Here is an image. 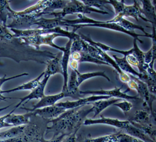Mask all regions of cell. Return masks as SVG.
<instances>
[{
	"instance_id": "40",
	"label": "cell",
	"mask_w": 156,
	"mask_h": 142,
	"mask_svg": "<svg viewBox=\"0 0 156 142\" xmlns=\"http://www.w3.org/2000/svg\"><path fill=\"white\" fill-rule=\"evenodd\" d=\"M10 106H11V105H9V106H7L3 107H1V108H0V112L2 111H3V110H5L7 109V108H9V107Z\"/></svg>"
},
{
	"instance_id": "39",
	"label": "cell",
	"mask_w": 156,
	"mask_h": 142,
	"mask_svg": "<svg viewBox=\"0 0 156 142\" xmlns=\"http://www.w3.org/2000/svg\"><path fill=\"white\" fill-rule=\"evenodd\" d=\"M11 114V112H9V114H7L5 115H3L2 117H0V129H2V128H5V127H9V126H11L10 125L7 124V123H5V119L7 117L10 115Z\"/></svg>"
},
{
	"instance_id": "34",
	"label": "cell",
	"mask_w": 156,
	"mask_h": 142,
	"mask_svg": "<svg viewBox=\"0 0 156 142\" xmlns=\"http://www.w3.org/2000/svg\"><path fill=\"white\" fill-rule=\"evenodd\" d=\"M13 35L9 32L8 28L0 24V40L11 41Z\"/></svg>"
},
{
	"instance_id": "15",
	"label": "cell",
	"mask_w": 156,
	"mask_h": 142,
	"mask_svg": "<svg viewBox=\"0 0 156 142\" xmlns=\"http://www.w3.org/2000/svg\"><path fill=\"white\" fill-rule=\"evenodd\" d=\"M62 56V52H60L56 56L47 61L46 63V69L44 71L46 74L51 76L55 75L56 74H61L62 75V68L61 65V59Z\"/></svg>"
},
{
	"instance_id": "11",
	"label": "cell",
	"mask_w": 156,
	"mask_h": 142,
	"mask_svg": "<svg viewBox=\"0 0 156 142\" xmlns=\"http://www.w3.org/2000/svg\"><path fill=\"white\" fill-rule=\"evenodd\" d=\"M66 111V110L61 107L57 106L56 105L42 107V108L36 109L31 111H29L31 116H40L44 119L51 120L55 119L60 115Z\"/></svg>"
},
{
	"instance_id": "16",
	"label": "cell",
	"mask_w": 156,
	"mask_h": 142,
	"mask_svg": "<svg viewBox=\"0 0 156 142\" xmlns=\"http://www.w3.org/2000/svg\"><path fill=\"white\" fill-rule=\"evenodd\" d=\"M15 110L14 108L11 111V114L5 119V123L10 125L11 126H18L22 125H27L29 123V119L31 117L29 112L23 115L13 114V112Z\"/></svg>"
},
{
	"instance_id": "6",
	"label": "cell",
	"mask_w": 156,
	"mask_h": 142,
	"mask_svg": "<svg viewBox=\"0 0 156 142\" xmlns=\"http://www.w3.org/2000/svg\"><path fill=\"white\" fill-rule=\"evenodd\" d=\"M124 17H132L137 22H139V18H140L144 22H150V21L148 20L142 14L139 2L137 1H134L132 5H124L120 13L116 15L114 18L110 20L109 21H107V22L116 24L119 19Z\"/></svg>"
},
{
	"instance_id": "3",
	"label": "cell",
	"mask_w": 156,
	"mask_h": 142,
	"mask_svg": "<svg viewBox=\"0 0 156 142\" xmlns=\"http://www.w3.org/2000/svg\"><path fill=\"white\" fill-rule=\"evenodd\" d=\"M11 31L13 33V37L18 38L20 37H31L34 36L48 35V34L57 33L61 35L62 37H67L70 40L74 41L76 38H80V35L76 33L74 31H69L65 30L61 27H57L50 29H11Z\"/></svg>"
},
{
	"instance_id": "5",
	"label": "cell",
	"mask_w": 156,
	"mask_h": 142,
	"mask_svg": "<svg viewBox=\"0 0 156 142\" xmlns=\"http://www.w3.org/2000/svg\"><path fill=\"white\" fill-rule=\"evenodd\" d=\"M90 13H96L101 14H109V13L100 11L99 9H97L95 8L90 7L89 6H87L84 3H83L81 1H76V0H73V1H70L66 5L65 7L60 12H53L51 13H49L48 14L50 15H53L54 18H64V17L67 15V14H89Z\"/></svg>"
},
{
	"instance_id": "22",
	"label": "cell",
	"mask_w": 156,
	"mask_h": 142,
	"mask_svg": "<svg viewBox=\"0 0 156 142\" xmlns=\"http://www.w3.org/2000/svg\"><path fill=\"white\" fill-rule=\"evenodd\" d=\"M114 60L115 61L116 65L120 68V69L123 72L127 75H133L135 77L139 78V73L136 72L134 68L131 67L128 61H126V57H118L116 55H113Z\"/></svg>"
},
{
	"instance_id": "38",
	"label": "cell",
	"mask_w": 156,
	"mask_h": 142,
	"mask_svg": "<svg viewBox=\"0 0 156 142\" xmlns=\"http://www.w3.org/2000/svg\"><path fill=\"white\" fill-rule=\"evenodd\" d=\"M61 142H77V132H74L71 134L65 136Z\"/></svg>"
},
{
	"instance_id": "17",
	"label": "cell",
	"mask_w": 156,
	"mask_h": 142,
	"mask_svg": "<svg viewBox=\"0 0 156 142\" xmlns=\"http://www.w3.org/2000/svg\"><path fill=\"white\" fill-rule=\"evenodd\" d=\"M70 59H72V60L77 61L78 63L83 62H90L92 63H95V64L97 65H104L110 66L108 63L92 57L89 54V53L83 51L70 52Z\"/></svg>"
},
{
	"instance_id": "10",
	"label": "cell",
	"mask_w": 156,
	"mask_h": 142,
	"mask_svg": "<svg viewBox=\"0 0 156 142\" xmlns=\"http://www.w3.org/2000/svg\"><path fill=\"white\" fill-rule=\"evenodd\" d=\"M51 76L50 75H48L46 74L44 72V78L42 81H40L39 82L38 85L31 91L30 93H29L28 95L24 96L23 98H16L18 99H20V101L19 103L16 104V106L14 107V109H16L18 107H19L22 105V103L23 102H27L30 101L33 99H41L43 96H44V90H45V87L47 85V83L50 79V78Z\"/></svg>"
},
{
	"instance_id": "25",
	"label": "cell",
	"mask_w": 156,
	"mask_h": 142,
	"mask_svg": "<svg viewBox=\"0 0 156 142\" xmlns=\"http://www.w3.org/2000/svg\"><path fill=\"white\" fill-rule=\"evenodd\" d=\"M75 72L76 73V76H77V86L79 87L84 81H85L87 80H89V79H90V78H94V77H98V76L104 77L107 80H108L109 82L111 81L109 78L105 75L104 71L84 73V74H81V73L78 71H75Z\"/></svg>"
},
{
	"instance_id": "29",
	"label": "cell",
	"mask_w": 156,
	"mask_h": 142,
	"mask_svg": "<svg viewBox=\"0 0 156 142\" xmlns=\"http://www.w3.org/2000/svg\"><path fill=\"white\" fill-rule=\"evenodd\" d=\"M129 121L138 124H150V113L145 110H137L132 120Z\"/></svg>"
},
{
	"instance_id": "30",
	"label": "cell",
	"mask_w": 156,
	"mask_h": 142,
	"mask_svg": "<svg viewBox=\"0 0 156 142\" xmlns=\"http://www.w3.org/2000/svg\"><path fill=\"white\" fill-rule=\"evenodd\" d=\"M10 1H0V24L7 27L8 19L9 8L10 7Z\"/></svg>"
},
{
	"instance_id": "37",
	"label": "cell",
	"mask_w": 156,
	"mask_h": 142,
	"mask_svg": "<svg viewBox=\"0 0 156 142\" xmlns=\"http://www.w3.org/2000/svg\"><path fill=\"white\" fill-rule=\"evenodd\" d=\"M65 136H66L65 134H61L55 138H52V139L50 140H47L44 138V136H42L41 138L39 139V142H61Z\"/></svg>"
},
{
	"instance_id": "9",
	"label": "cell",
	"mask_w": 156,
	"mask_h": 142,
	"mask_svg": "<svg viewBox=\"0 0 156 142\" xmlns=\"http://www.w3.org/2000/svg\"><path fill=\"white\" fill-rule=\"evenodd\" d=\"M111 99L108 96H98V95H92L87 98H83L74 101H66L56 103L55 105L58 107H63V108L67 110L75 109L78 107H82L83 106L87 104H90L92 102H94L100 100H107Z\"/></svg>"
},
{
	"instance_id": "31",
	"label": "cell",
	"mask_w": 156,
	"mask_h": 142,
	"mask_svg": "<svg viewBox=\"0 0 156 142\" xmlns=\"http://www.w3.org/2000/svg\"><path fill=\"white\" fill-rule=\"evenodd\" d=\"M70 1H50L47 7L43 11V14H48L56 9H63Z\"/></svg>"
},
{
	"instance_id": "1",
	"label": "cell",
	"mask_w": 156,
	"mask_h": 142,
	"mask_svg": "<svg viewBox=\"0 0 156 142\" xmlns=\"http://www.w3.org/2000/svg\"><path fill=\"white\" fill-rule=\"evenodd\" d=\"M81 108L67 110L57 118L49 120L48 123L51 125L47 127L46 133H53V138H55L61 134L68 136L74 132L77 133L87 115L92 112V107L88 110Z\"/></svg>"
},
{
	"instance_id": "23",
	"label": "cell",
	"mask_w": 156,
	"mask_h": 142,
	"mask_svg": "<svg viewBox=\"0 0 156 142\" xmlns=\"http://www.w3.org/2000/svg\"><path fill=\"white\" fill-rule=\"evenodd\" d=\"M123 130L126 131V134L140 140H142L144 142H155L152 140H151L147 135L143 133L140 129L134 126L131 123H129V124L126 126Z\"/></svg>"
},
{
	"instance_id": "14",
	"label": "cell",
	"mask_w": 156,
	"mask_h": 142,
	"mask_svg": "<svg viewBox=\"0 0 156 142\" xmlns=\"http://www.w3.org/2000/svg\"><path fill=\"white\" fill-rule=\"evenodd\" d=\"M66 97V95L64 93H60L57 94V95H47L43 96L42 99L40 100L38 103L36 104L33 105V108H27V107H21V108L23 110H27L28 112L31 111L33 110H35L36 109L38 108H42V107H48V106H54L57 102L58 100L62 99V98Z\"/></svg>"
},
{
	"instance_id": "4",
	"label": "cell",
	"mask_w": 156,
	"mask_h": 142,
	"mask_svg": "<svg viewBox=\"0 0 156 142\" xmlns=\"http://www.w3.org/2000/svg\"><path fill=\"white\" fill-rule=\"evenodd\" d=\"M58 37L62 36L57 33H52L48 34V35L34 36L31 37H20L17 39L21 45L27 46H31L35 48V50H38L41 45H48L62 52L65 50V47L57 46L53 42V40Z\"/></svg>"
},
{
	"instance_id": "26",
	"label": "cell",
	"mask_w": 156,
	"mask_h": 142,
	"mask_svg": "<svg viewBox=\"0 0 156 142\" xmlns=\"http://www.w3.org/2000/svg\"><path fill=\"white\" fill-rule=\"evenodd\" d=\"M26 129V125L14 126L8 130L0 133V140L16 138L20 136Z\"/></svg>"
},
{
	"instance_id": "19",
	"label": "cell",
	"mask_w": 156,
	"mask_h": 142,
	"mask_svg": "<svg viewBox=\"0 0 156 142\" xmlns=\"http://www.w3.org/2000/svg\"><path fill=\"white\" fill-rule=\"evenodd\" d=\"M140 3L143 5V7H141L142 14L150 21L152 26H155V8L154 5H152V2L144 0V1H140Z\"/></svg>"
},
{
	"instance_id": "12",
	"label": "cell",
	"mask_w": 156,
	"mask_h": 142,
	"mask_svg": "<svg viewBox=\"0 0 156 142\" xmlns=\"http://www.w3.org/2000/svg\"><path fill=\"white\" fill-rule=\"evenodd\" d=\"M129 121H120L118 119L113 118H107V117H101L100 119H87L84 121L83 125L85 126L92 125H98V124H104L110 125L112 126L116 127V128L124 129L126 126L129 124Z\"/></svg>"
},
{
	"instance_id": "18",
	"label": "cell",
	"mask_w": 156,
	"mask_h": 142,
	"mask_svg": "<svg viewBox=\"0 0 156 142\" xmlns=\"http://www.w3.org/2000/svg\"><path fill=\"white\" fill-rule=\"evenodd\" d=\"M79 86L77 84V76L75 71H72L69 80H68V85H67V92L68 97H72L75 99H80L81 97L83 96L80 93Z\"/></svg>"
},
{
	"instance_id": "7",
	"label": "cell",
	"mask_w": 156,
	"mask_h": 142,
	"mask_svg": "<svg viewBox=\"0 0 156 142\" xmlns=\"http://www.w3.org/2000/svg\"><path fill=\"white\" fill-rule=\"evenodd\" d=\"M39 128L35 124L26 125L23 133L16 138L0 140V142H39Z\"/></svg>"
},
{
	"instance_id": "35",
	"label": "cell",
	"mask_w": 156,
	"mask_h": 142,
	"mask_svg": "<svg viewBox=\"0 0 156 142\" xmlns=\"http://www.w3.org/2000/svg\"><path fill=\"white\" fill-rule=\"evenodd\" d=\"M113 106L118 107L124 113H127L129 111L131 110V109L133 107V104L131 102L127 101V100H123L122 102H118L114 104Z\"/></svg>"
},
{
	"instance_id": "33",
	"label": "cell",
	"mask_w": 156,
	"mask_h": 142,
	"mask_svg": "<svg viewBox=\"0 0 156 142\" xmlns=\"http://www.w3.org/2000/svg\"><path fill=\"white\" fill-rule=\"evenodd\" d=\"M29 75L28 73L26 72H24L22 73L21 75H16V76H13L11 77H9V78H6V75H5L3 77H1L0 78V101H5V100H7V99H14V98H11V97H7V96H5L2 94V85L4 84V83H5L6 82H8L9 80H11L14 79V78H20V77H22L24 76H27Z\"/></svg>"
},
{
	"instance_id": "20",
	"label": "cell",
	"mask_w": 156,
	"mask_h": 142,
	"mask_svg": "<svg viewBox=\"0 0 156 142\" xmlns=\"http://www.w3.org/2000/svg\"><path fill=\"white\" fill-rule=\"evenodd\" d=\"M120 99H115V98H111L107 100H100L94 102H92L90 104H92V112H94V117H96L98 115L100 114L102 111H104L107 107L111 106H113L116 102H119Z\"/></svg>"
},
{
	"instance_id": "32",
	"label": "cell",
	"mask_w": 156,
	"mask_h": 142,
	"mask_svg": "<svg viewBox=\"0 0 156 142\" xmlns=\"http://www.w3.org/2000/svg\"><path fill=\"white\" fill-rule=\"evenodd\" d=\"M81 2L87 6H89L92 8L96 7L97 9H99V10H100V11H104V8L108 9L105 6V5L108 4L107 1H99V0H85V1H81Z\"/></svg>"
},
{
	"instance_id": "2",
	"label": "cell",
	"mask_w": 156,
	"mask_h": 142,
	"mask_svg": "<svg viewBox=\"0 0 156 142\" xmlns=\"http://www.w3.org/2000/svg\"><path fill=\"white\" fill-rule=\"evenodd\" d=\"M77 18L75 20H66L63 19L62 26H65L67 27H74L73 31L76 32L78 29L83 27H101V28H106L109 29H112V30L117 31L119 32H122L123 33L128 34V35L133 37V39L139 41L140 43H143V41L139 39V37H145L144 35H140L135 32H131L125 30L118 24L114 23H108L105 22H101V21H96L90 18L85 16V14H77Z\"/></svg>"
},
{
	"instance_id": "27",
	"label": "cell",
	"mask_w": 156,
	"mask_h": 142,
	"mask_svg": "<svg viewBox=\"0 0 156 142\" xmlns=\"http://www.w3.org/2000/svg\"><path fill=\"white\" fill-rule=\"evenodd\" d=\"M129 122L134 126L140 129L143 133H144L146 135H147L151 140H152L154 141L155 142L156 130H155V127L154 125H152L151 123H150V124H138L136 123H133V122H131V121H129Z\"/></svg>"
},
{
	"instance_id": "24",
	"label": "cell",
	"mask_w": 156,
	"mask_h": 142,
	"mask_svg": "<svg viewBox=\"0 0 156 142\" xmlns=\"http://www.w3.org/2000/svg\"><path fill=\"white\" fill-rule=\"evenodd\" d=\"M116 24H118L119 26H120V27L124 29L126 31L133 32V30H135V29H139V30L142 31L144 33V35L147 37H150L151 38H152V34L146 33V31L144 30V27H143L141 26L136 25V24H135L132 22H131L124 18H122L119 19Z\"/></svg>"
},
{
	"instance_id": "8",
	"label": "cell",
	"mask_w": 156,
	"mask_h": 142,
	"mask_svg": "<svg viewBox=\"0 0 156 142\" xmlns=\"http://www.w3.org/2000/svg\"><path fill=\"white\" fill-rule=\"evenodd\" d=\"M122 87H115V89L111 90H98V91H80V93L81 95H98V96H108L111 98H116L120 99L125 100H139V98L137 96H130L126 94V91L122 92L121 89Z\"/></svg>"
},
{
	"instance_id": "36",
	"label": "cell",
	"mask_w": 156,
	"mask_h": 142,
	"mask_svg": "<svg viewBox=\"0 0 156 142\" xmlns=\"http://www.w3.org/2000/svg\"><path fill=\"white\" fill-rule=\"evenodd\" d=\"M111 138V134L104 136H101L99 138L87 139L83 142H108Z\"/></svg>"
},
{
	"instance_id": "13",
	"label": "cell",
	"mask_w": 156,
	"mask_h": 142,
	"mask_svg": "<svg viewBox=\"0 0 156 142\" xmlns=\"http://www.w3.org/2000/svg\"><path fill=\"white\" fill-rule=\"evenodd\" d=\"M72 41L70 40L65 46V50L62 52V56L61 59V65L62 68V76L64 77V84L62 87V92L64 93L66 95V96L68 97V92H67V85H68V63H69V59L70 55V48L72 45Z\"/></svg>"
},
{
	"instance_id": "28",
	"label": "cell",
	"mask_w": 156,
	"mask_h": 142,
	"mask_svg": "<svg viewBox=\"0 0 156 142\" xmlns=\"http://www.w3.org/2000/svg\"><path fill=\"white\" fill-rule=\"evenodd\" d=\"M108 142H144L133 136L122 133L111 134V138Z\"/></svg>"
},
{
	"instance_id": "21",
	"label": "cell",
	"mask_w": 156,
	"mask_h": 142,
	"mask_svg": "<svg viewBox=\"0 0 156 142\" xmlns=\"http://www.w3.org/2000/svg\"><path fill=\"white\" fill-rule=\"evenodd\" d=\"M44 72H43L42 74H41L37 78H36L35 79L29 81L27 83H25V84H23L21 86H18L15 88H13V89H11L2 90V91H1L2 94L3 95V93H12L14 91H18L29 90V91H31L38 85L39 82H40V80H41V78L42 76H44Z\"/></svg>"
}]
</instances>
